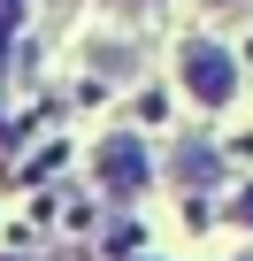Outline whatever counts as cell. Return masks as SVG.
I'll return each mask as SVG.
<instances>
[{"label": "cell", "mask_w": 253, "mask_h": 261, "mask_svg": "<svg viewBox=\"0 0 253 261\" xmlns=\"http://www.w3.org/2000/svg\"><path fill=\"white\" fill-rule=\"evenodd\" d=\"M8 16H16V0H0V39H8Z\"/></svg>", "instance_id": "3"}, {"label": "cell", "mask_w": 253, "mask_h": 261, "mask_svg": "<svg viewBox=\"0 0 253 261\" xmlns=\"http://www.w3.org/2000/svg\"><path fill=\"white\" fill-rule=\"evenodd\" d=\"M100 177H107V192H138L146 185V146L138 139H107L100 146Z\"/></svg>", "instance_id": "2"}, {"label": "cell", "mask_w": 253, "mask_h": 261, "mask_svg": "<svg viewBox=\"0 0 253 261\" xmlns=\"http://www.w3.org/2000/svg\"><path fill=\"white\" fill-rule=\"evenodd\" d=\"M184 85H192V100L222 108V100L238 92V62H230L222 46H192V54H184Z\"/></svg>", "instance_id": "1"}]
</instances>
